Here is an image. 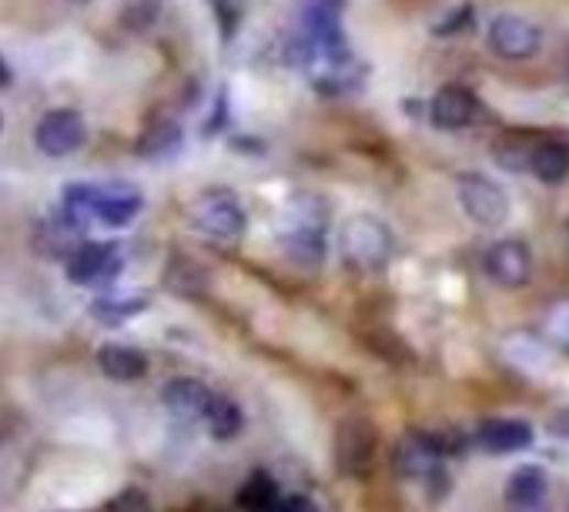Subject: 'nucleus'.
<instances>
[{
  "mask_svg": "<svg viewBox=\"0 0 569 512\" xmlns=\"http://www.w3.org/2000/svg\"><path fill=\"white\" fill-rule=\"evenodd\" d=\"M339 251L352 272L375 275L389 265L395 241H392V231L385 228V221H379L372 215H355L342 225Z\"/></svg>",
  "mask_w": 569,
  "mask_h": 512,
  "instance_id": "1",
  "label": "nucleus"
},
{
  "mask_svg": "<svg viewBox=\"0 0 569 512\" xmlns=\"http://www.w3.org/2000/svg\"><path fill=\"white\" fill-rule=\"evenodd\" d=\"M456 198H459L466 218L475 221L479 228H500L510 218V198H506V192L493 178L475 175V171H469V175L459 178Z\"/></svg>",
  "mask_w": 569,
  "mask_h": 512,
  "instance_id": "2",
  "label": "nucleus"
},
{
  "mask_svg": "<svg viewBox=\"0 0 569 512\" xmlns=\"http://www.w3.org/2000/svg\"><path fill=\"white\" fill-rule=\"evenodd\" d=\"M188 218L192 225L208 235V238H218V241H234L245 231L249 218L241 211V205L234 201V195L228 192H208V195H198L188 208Z\"/></svg>",
  "mask_w": 569,
  "mask_h": 512,
  "instance_id": "3",
  "label": "nucleus"
},
{
  "mask_svg": "<svg viewBox=\"0 0 569 512\" xmlns=\"http://www.w3.org/2000/svg\"><path fill=\"white\" fill-rule=\"evenodd\" d=\"M121 248L108 241H80L67 251V279L74 285H108L121 275Z\"/></svg>",
  "mask_w": 569,
  "mask_h": 512,
  "instance_id": "4",
  "label": "nucleus"
},
{
  "mask_svg": "<svg viewBox=\"0 0 569 512\" xmlns=\"http://www.w3.org/2000/svg\"><path fill=\"white\" fill-rule=\"evenodd\" d=\"M485 275L503 288H523L533 279V251L519 238H503L485 251Z\"/></svg>",
  "mask_w": 569,
  "mask_h": 512,
  "instance_id": "5",
  "label": "nucleus"
},
{
  "mask_svg": "<svg viewBox=\"0 0 569 512\" xmlns=\"http://www.w3.org/2000/svg\"><path fill=\"white\" fill-rule=\"evenodd\" d=\"M490 47L506 61H529L543 47V31L516 14H503L490 24Z\"/></svg>",
  "mask_w": 569,
  "mask_h": 512,
  "instance_id": "6",
  "label": "nucleus"
},
{
  "mask_svg": "<svg viewBox=\"0 0 569 512\" xmlns=\"http://www.w3.org/2000/svg\"><path fill=\"white\" fill-rule=\"evenodd\" d=\"M34 141L44 154L51 157H67L74 154L80 144H85V121H80L77 111L70 108H57V111H47L34 131Z\"/></svg>",
  "mask_w": 569,
  "mask_h": 512,
  "instance_id": "7",
  "label": "nucleus"
},
{
  "mask_svg": "<svg viewBox=\"0 0 569 512\" xmlns=\"http://www.w3.org/2000/svg\"><path fill=\"white\" fill-rule=\"evenodd\" d=\"M442 466V446L426 433H405L395 446V469L405 479H433Z\"/></svg>",
  "mask_w": 569,
  "mask_h": 512,
  "instance_id": "8",
  "label": "nucleus"
},
{
  "mask_svg": "<svg viewBox=\"0 0 569 512\" xmlns=\"http://www.w3.org/2000/svg\"><path fill=\"white\" fill-rule=\"evenodd\" d=\"M372 449H375V433H372L369 422L352 418L339 429L336 459H339V469L346 476H362L369 469V462H372Z\"/></svg>",
  "mask_w": 569,
  "mask_h": 512,
  "instance_id": "9",
  "label": "nucleus"
},
{
  "mask_svg": "<svg viewBox=\"0 0 569 512\" xmlns=\"http://www.w3.org/2000/svg\"><path fill=\"white\" fill-rule=\"evenodd\" d=\"M282 248L302 269H318L329 254L325 241V225H282Z\"/></svg>",
  "mask_w": 569,
  "mask_h": 512,
  "instance_id": "10",
  "label": "nucleus"
},
{
  "mask_svg": "<svg viewBox=\"0 0 569 512\" xmlns=\"http://www.w3.org/2000/svg\"><path fill=\"white\" fill-rule=\"evenodd\" d=\"M475 443L485 453H496V456L519 453V449L533 446V425H526L519 418H490L475 429Z\"/></svg>",
  "mask_w": 569,
  "mask_h": 512,
  "instance_id": "11",
  "label": "nucleus"
},
{
  "mask_svg": "<svg viewBox=\"0 0 569 512\" xmlns=\"http://www.w3.org/2000/svg\"><path fill=\"white\" fill-rule=\"evenodd\" d=\"M141 192L114 182V185H98V208H95V221L108 225V228H124L131 225V218L141 211Z\"/></svg>",
  "mask_w": 569,
  "mask_h": 512,
  "instance_id": "12",
  "label": "nucleus"
},
{
  "mask_svg": "<svg viewBox=\"0 0 569 512\" xmlns=\"http://www.w3.org/2000/svg\"><path fill=\"white\" fill-rule=\"evenodd\" d=\"M161 399H165V405H168V412L175 418L201 422L208 405H211V399H215V392L205 382H198V379H175V382L165 385V395H161Z\"/></svg>",
  "mask_w": 569,
  "mask_h": 512,
  "instance_id": "13",
  "label": "nucleus"
},
{
  "mask_svg": "<svg viewBox=\"0 0 569 512\" xmlns=\"http://www.w3.org/2000/svg\"><path fill=\"white\" fill-rule=\"evenodd\" d=\"M475 111H479L475 98H472L466 88H459V84H449V88H442V91L433 98V108H429L433 124H436V128H446V131L469 128V124L475 121Z\"/></svg>",
  "mask_w": 569,
  "mask_h": 512,
  "instance_id": "14",
  "label": "nucleus"
},
{
  "mask_svg": "<svg viewBox=\"0 0 569 512\" xmlns=\"http://www.w3.org/2000/svg\"><path fill=\"white\" fill-rule=\"evenodd\" d=\"M526 164L543 185H562L569 178V148L562 141H543L529 151Z\"/></svg>",
  "mask_w": 569,
  "mask_h": 512,
  "instance_id": "15",
  "label": "nucleus"
},
{
  "mask_svg": "<svg viewBox=\"0 0 569 512\" xmlns=\"http://www.w3.org/2000/svg\"><path fill=\"white\" fill-rule=\"evenodd\" d=\"M98 366L108 379H118V382H138L147 372L144 352H138L131 346H101Z\"/></svg>",
  "mask_w": 569,
  "mask_h": 512,
  "instance_id": "16",
  "label": "nucleus"
},
{
  "mask_svg": "<svg viewBox=\"0 0 569 512\" xmlns=\"http://www.w3.org/2000/svg\"><path fill=\"white\" fill-rule=\"evenodd\" d=\"M546 499V472L539 466H519L506 482V502L513 509H536Z\"/></svg>",
  "mask_w": 569,
  "mask_h": 512,
  "instance_id": "17",
  "label": "nucleus"
},
{
  "mask_svg": "<svg viewBox=\"0 0 569 512\" xmlns=\"http://www.w3.org/2000/svg\"><path fill=\"white\" fill-rule=\"evenodd\" d=\"M201 422L208 425V433L215 439H221V443L234 439L241 433V425H245V418H241V408L231 399H225V395H215L211 399V405H208V412H205Z\"/></svg>",
  "mask_w": 569,
  "mask_h": 512,
  "instance_id": "18",
  "label": "nucleus"
},
{
  "mask_svg": "<svg viewBox=\"0 0 569 512\" xmlns=\"http://www.w3.org/2000/svg\"><path fill=\"white\" fill-rule=\"evenodd\" d=\"M144 308H147V298L144 295H105V298H98L91 305V315L98 322H105V325H118V322L144 312Z\"/></svg>",
  "mask_w": 569,
  "mask_h": 512,
  "instance_id": "19",
  "label": "nucleus"
},
{
  "mask_svg": "<svg viewBox=\"0 0 569 512\" xmlns=\"http://www.w3.org/2000/svg\"><path fill=\"white\" fill-rule=\"evenodd\" d=\"M178 144H182V131L172 121H157V124H151L138 138V154H144V157H165V154L178 151Z\"/></svg>",
  "mask_w": 569,
  "mask_h": 512,
  "instance_id": "20",
  "label": "nucleus"
},
{
  "mask_svg": "<svg viewBox=\"0 0 569 512\" xmlns=\"http://www.w3.org/2000/svg\"><path fill=\"white\" fill-rule=\"evenodd\" d=\"M503 356L506 362L519 366L523 372H539L546 366V349L539 346L536 338H526V335H513L503 341Z\"/></svg>",
  "mask_w": 569,
  "mask_h": 512,
  "instance_id": "21",
  "label": "nucleus"
},
{
  "mask_svg": "<svg viewBox=\"0 0 569 512\" xmlns=\"http://www.w3.org/2000/svg\"><path fill=\"white\" fill-rule=\"evenodd\" d=\"M543 335H546V341H552L556 349L569 352V298L556 302L543 315Z\"/></svg>",
  "mask_w": 569,
  "mask_h": 512,
  "instance_id": "22",
  "label": "nucleus"
},
{
  "mask_svg": "<svg viewBox=\"0 0 569 512\" xmlns=\"http://www.w3.org/2000/svg\"><path fill=\"white\" fill-rule=\"evenodd\" d=\"M278 502L275 482L269 476H255L245 489H241V505H249L252 512H272Z\"/></svg>",
  "mask_w": 569,
  "mask_h": 512,
  "instance_id": "23",
  "label": "nucleus"
},
{
  "mask_svg": "<svg viewBox=\"0 0 569 512\" xmlns=\"http://www.w3.org/2000/svg\"><path fill=\"white\" fill-rule=\"evenodd\" d=\"M469 18H472V11L469 8H459L449 21H442V24H436V34H456L462 24H469Z\"/></svg>",
  "mask_w": 569,
  "mask_h": 512,
  "instance_id": "24",
  "label": "nucleus"
},
{
  "mask_svg": "<svg viewBox=\"0 0 569 512\" xmlns=\"http://www.w3.org/2000/svg\"><path fill=\"white\" fill-rule=\"evenodd\" d=\"M549 433H556V436H562V439H569V408H562L556 418H549Z\"/></svg>",
  "mask_w": 569,
  "mask_h": 512,
  "instance_id": "25",
  "label": "nucleus"
},
{
  "mask_svg": "<svg viewBox=\"0 0 569 512\" xmlns=\"http://www.w3.org/2000/svg\"><path fill=\"white\" fill-rule=\"evenodd\" d=\"M11 84V64L4 61V54H0V91H4Z\"/></svg>",
  "mask_w": 569,
  "mask_h": 512,
  "instance_id": "26",
  "label": "nucleus"
},
{
  "mask_svg": "<svg viewBox=\"0 0 569 512\" xmlns=\"http://www.w3.org/2000/svg\"><path fill=\"white\" fill-rule=\"evenodd\" d=\"M0 128H4V121H0Z\"/></svg>",
  "mask_w": 569,
  "mask_h": 512,
  "instance_id": "27",
  "label": "nucleus"
}]
</instances>
